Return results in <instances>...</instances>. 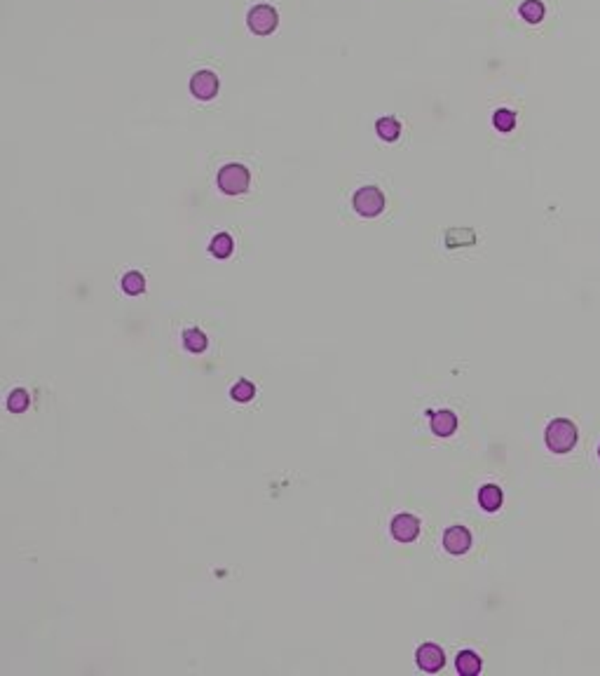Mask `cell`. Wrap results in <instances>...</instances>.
Listing matches in <instances>:
<instances>
[{"label": "cell", "instance_id": "obj_1", "mask_svg": "<svg viewBox=\"0 0 600 676\" xmlns=\"http://www.w3.org/2000/svg\"><path fill=\"white\" fill-rule=\"evenodd\" d=\"M544 440H546V447L554 451V453H568L577 444V428L565 418H556L546 428Z\"/></svg>", "mask_w": 600, "mask_h": 676}, {"label": "cell", "instance_id": "obj_2", "mask_svg": "<svg viewBox=\"0 0 600 676\" xmlns=\"http://www.w3.org/2000/svg\"><path fill=\"white\" fill-rule=\"evenodd\" d=\"M216 181H218L221 193H225V195H242V193L249 191L251 174H249V169L244 167V165L230 162V165H225V167H221Z\"/></svg>", "mask_w": 600, "mask_h": 676}, {"label": "cell", "instance_id": "obj_3", "mask_svg": "<svg viewBox=\"0 0 600 676\" xmlns=\"http://www.w3.org/2000/svg\"><path fill=\"white\" fill-rule=\"evenodd\" d=\"M352 207H354L356 214H361V216H366V218H373V216L383 214V209H385V195L376 186H364V188H359V191L354 193Z\"/></svg>", "mask_w": 600, "mask_h": 676}, {"label": "cell", "instance_id": "obj_4", "mask_svg": "<svg viewBox=\"0 0 600 676\" xmlns=\"http://www.w3.org/2000/svg\"><path fill=\"white\" fill-rule=\"evenodd\" d=\"M246 24L256 35H270L277 28L279 15L275 8H270V5H256V8L249 10Z\"/></svg>", "mask_w": 600, "mask_h": 676}, {"label": "cell", "instance_id": "obj_5", "mask_svg": "<svg viewBox=\"0 0 600 676\" xmlns=\"http://www.w3.org/2000/svg\"><path fill=\"white\" fill-rule=\"evenodd\" d=\"M415 662H418V667L423 669V672L436 674V672H441L445 665V653H443L441 646H436V644H423L418 648V653H415Z\"/></svg>", "mask_w": 600, "mask_h": 676}, {"label": "cell", "instance_id": "obj_6", "mask_svg": "<svg viewBox=\"0 0 600 676\" xmlns=\"http://www.w3.org/2000/svg\"><path fill=\"white\" fill-rule=\"evenodd\" d=\"M389 531L399 543H413L415 538L420 536V519L413 517V514H408V512L396 514V517L391 519V524H389Z\"/></svg>", "mask_w": 600, "mask_h": 676}, {"label": "cell", "instance_id": "obj_7", "mask_svg": "<svg viewBox=\"0 0 600 676\" xmlns=\"http://www.w3.org/2000/svg\"><path fill=\"white\" fill-rule=\"evenodd\" d=\"M190 92H193L195 99L200 102H209L218 94V78L211 71H197L190 80Z\"/></svg>", "mask_w": 600, "mask_h": 676}, {"label": "cell", "instance_id": "obj_8", "mask_svg": "<svg viewBox=\"0 0 600 676\" xmlns=\"http://www.w3.org/2000/svg\"><path fill=\"white\" fill-rule=\"evenodd\" d=\"M443 547H445V552H450V554H465L467 550L472 547V533H469L465 526H450V529L443 533Z\"/></svg>", "mask_w": 600, "mask_h": 676}, {"label": "cell", "instance_id": "obj_9", "mask_svg": "<svg viewBox=\"0 0 600 676\" xmlns=\"http://www.w3.org/2000/svg\"><path fill=\"white\" fill-rule=\"evenodd\" d=\"M429 423H432V432L436 437H450L457 430V416L450 411V409H438V411H434Z\"/></svg>", "mask_w": 600, "mask_h": 676}, {"label": "cell", "instance_id": "obj_10", "mask_svg": "<svg viewBox=\"0 0 600 676\" xmlns=\"http://www.w3.org/2000/svg\"><path fill=\"white\" fill-rule=\"evenodd\" d=\"M502 489L497 484H485L483 489L478 491V505L485 509V512H497L502 507Z\"/></svg>", "mask_w": 600, "mask_h": 676}, {"label": "cell", "instance_id": "obj_11", "mask_svg": "<svg viewBox=\"0 0 600 676\" xmlns=\"http://www.w3.org/2000/svg\"><path fill=\"white\" fill-rule=\"evenodd\" d=\"M481 657L474 650H460L455 657V669L462 676H476L481 672Z\"/></svg>", "mask_w": 600, "mask_h": 676}, {"label": "cell", "instance_id": "obj_12", "mask_svg": "<svg viewBox=\"0 0 600 676\" xmlns=\"http://www.w3.org/2000/svg\"><path fill=\"white\" fill-rule=\"evenodd\" d=\"M183 346H186L188 353H204L206 346H209V338H206V334L202 329L193 327V329L183 331Z\"/></svg>", "mask_w": 600, "mask_h": 676}, {"label": "cell", "instance_id": "obj_13", "mask_svg": "<svg viewBox=\"0 0 600 676\" xmlns=\"http://www.w3.org/2000/svg\"><path fill=\"white\" fill-rule=\"evenodd\" d=\"M376 132L383 141H396V139H399V134H401V122L396 120V118H391V115L380 118L378 124H376Z\"/></svg>", "mask_w": 600, "mask_h": 676}, {"label": "cell", "instance_id": "obj_14", "mask_svg": "<svg viewBox=\"0 0 600 676\" xmlns=\"http://www.w3.org/2000/svg\"><path fill=\"white\" fill-rule=\"evenodd\" d=\"M233 249H235V242H233V237H230L228 233H218V235L211 237V245H209L211 256L228 259L230 254H233Z\"/></svg>", "mask_w": 600, "mask_h": 676}, {"label": "cell", "instance_id": "obj_15", "mask_svg": "<svg viewBox=\"0 0 600 676\" xmlns=\"http://www.w3.org/2000/svg\"><path fill=\"white\" fill-rule=\"evenodd\" d=\"M120 284H122V292L127 296H139V294L146 292V277L141 275V272H136V270L124 272Z\"/></svg>", "mask_w": 600, "mask_h": 676}, {"label": "cell", "instance_id": "obj_16", "mask_svg": "<svg viewBox=\"0 0 600 676\" xmlns=\"http://www.w3.org/2000/svg\"><path fill=\"white\" fill-rule=\"evenodd\" d=\"M230 397H233L235 402H240V404H246V402H251L253 397H256V385L251 381H246V378H242V381H237L233 388H230Z\"/></svg>", "mask_w": 600, "mask_h": 676}, {"label": "cell", "instance_id": "obj_17", "mask_svg": "<svg viewBox=\"0 0 600 676\" xmlns=\"http://www.w3.org/2000/svg\"><path fill=\"white\" fill-rule=\"evenodd\" d=\"M521 17L525 19L528 24H539L544 19V5H542V0H525V3L521 5Z\"/></svg>", "mask_w": 600, "mask_h": 676}, {"label": "cell", "instance_id": "obj_18", "mask_svg": "<svg viewBox=\"0 0 600 676\" xmlns=\"http://www.w3.org/2000/svg\"><path fill=\"white\" fill-rule=\"evenodd\" d=\"M28 404H31V397H28L26 390H21V388L12 390L8 397V411H12V413H23L28 409Z\"/></svg>", "mask_w": 600, "mask_h": 676}, {"label": "cell", "instance_id": "obj_19", "mask_svg": "<svg viewBox=\"0 0 600 676\" xmlns=\"http://www.w3.org/2000/svg\"><path fill=\"white\" fill-rule=\"evenodd\" d=\"M492 124H495L500 132H512V129L516 127V113L509 111V109L495 111V115H492Z\"/></svg>", "mask_w": 600, "mask_h": 676}, {"label": "cell", "instance_id": "obj_20", "mask_svg": "<svg viewBox=\"0 0 600 676\" xmlns=\"http://www.w3.org/2000/svg\"><path fill=\"white\" fill-rule=\"evenodd\" d=\"M598 453H600V449H598Z\"/></svg>", "mask_w": 600, "mask_h": 676}]
</instances>
